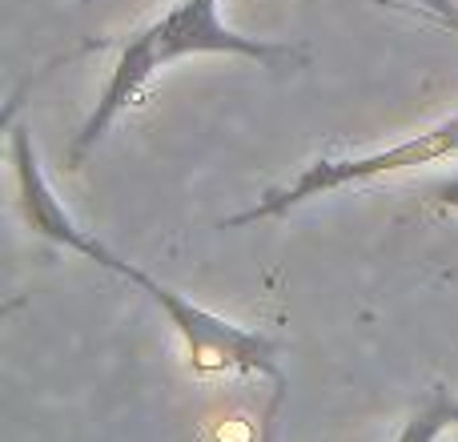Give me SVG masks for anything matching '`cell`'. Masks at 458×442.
I'll return each instance as SVG.
<instances>
[{"instance_id":"5b68a950","label":"cell","mask_w":458,"mask_h":442,"mask_svg":"<svg viewBox=\"0 0 458 442\" xmlns=\"http://www.w3.org/2000/svg\"><path fill=\"white\" fill-rule=\"evenodd\" d=\"M157 69H165V64H161L157 45H153V32H149V24H145V29H137L129 40H121V53H117V64H113V72H109V85H105V93L97 97L93 113L85 117V125L72 133L69 149H64V166L69 169L85 166V157L101 145V137L109 133L113 121H117L125 109H133V105L145 97V89H149V81L157 77Z\"/></svg>"},{"instance_id":"8992f818","label":"cell","mask_w":458,"mask_h":442,"mask_svg":"<svg viewBox=\"0 0 458 442\" xmlns=\"http://www.w3.org/2000/svg\"><path fill=\"white\" fill-rule=\"evenodd\" d=\"M454 422H458V398L446 387H435L419 403V411L403 422L394 442H438L446 430H454Z\"/></svg>"},{"instance_id":"6da1fadb","label":"cell","mask_w":458,"mask_h":442,"mask_svg":"<svg viewBox=\"0 0 458 442\" xmlns=\"http://www.w3.org/2000/svg\"><path fill=\"white\" fill-rule=\"evenodd\" d=\"M458 153V113L446 117L443 125L427 129V133H414L406 141L390 145V149H374V153H354V157H318L301 169L298 177H290L285 185L266 190L250 209L225 217L222 229H242L253 221H269V217H285L290 209L306 206V201L322 198V193L346 190V185H362L374 177H390V174H406V169L430 166V161H443Z\"/></svg>"},{"instance_id":"7a4b0ae2","label":"cell","mask_w":458,"mask_h":442,"mask_svg":"<svg viewBox=\"0 0 458 442\" xmlns=\"http://www.w3.org/2000/svg\"><path fill=\"white\" fill-rule=\"evenodd\" d=\"M129 282L169 318L177 342L185 350V362L193 374H233V378H285L282 362H277V342L266 330H250V326H237L229 318L214 314V310L198 306L193 298L169 290L165 282H157L153 274H145L141 266L133 269Z\"/></svg>"},{"instance_id":"ba28073f","label":"cell","mask_w":458,"mask_h":442,"mask_svg":"<svg viewBox=\"0 0 458 442\" xmlns=\"http://www.w3.org/2000/svg\"><path fill=\"white\" fill-rule=\"evenodd\" d=\"M430 198L438 201V206H446V209H458V174L454 177H443V182H435L430 185Z\"/></svg>"},{"instance_id":"3957f363","label":"cell","mask_w":458,"mask_h":442,"mask_svg":"<svg viewBox=\"0 0 458 442\" xmlns=\"http://www.w3.org/2000/svg\"><path fill=\"white\" fill-rule=\"evenodd\" d=\"M8 166H13V177H16V201H21V217L24 225L32 229L37 237L45 242L61 245L69 253H81V258L97 261L101 269H113L117 277H133V261L117 258L101 237H93L77 217L64 209V201L56 198V190L48 185L45 169H40V157H37V141L24 125H8Z\"/></svg>"},{"instance_id":"52a82bcc","label":"cell","mask_w":458,"mask_h":442,"mask_svg":"<svg viewBox=\"0 0 458 442\" xmlns=\"http://www.w3.org/2000/svg\"><path fill=\"white\" fill-rule=\"evenodd\" d=\"M411 8H419V13H430L438 24H446V29L458 32V4H454V0H411Z\"/></svg>"},{"instance_id":"277c9868","label":"cell","mask_w":458,"mask_h":442,"mask_svg":"<svg viewBox=\"0 0 458 442\" xmlns=\"http://www.w3.org/2000/svg\"><path fill=\"white\" fill-rule=\"evenodd\" d=\"M149 32H153L161 64H174L182 56H201V53L250 56L258 64H293L301 56L293 45L233 32L222 21V0H177L165 16H157L149 24Z\"/></svg>"},{"instance_id":"9c48e42d","label":"cell","mask_w":458,"mask_h":442,"mask_svg":"<svg viewBox=\"0 0 458 442\" xmlns=\"http://www.w3.org/2000/svg\"><path fill=\"white\" fill-rule=\"evenodd\" d=\"M454 435H458V422H454Z\"/></svg>"}]
</instances>
